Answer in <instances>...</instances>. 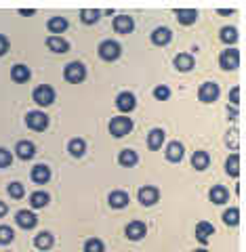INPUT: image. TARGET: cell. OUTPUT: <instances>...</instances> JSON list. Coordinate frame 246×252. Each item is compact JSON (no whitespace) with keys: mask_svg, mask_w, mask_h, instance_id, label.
Wrapping results in <instances>:
<instances>
[{"mask_svg":"<svg viewBox=\"0 0 246 252\" xmlns=\"http://www.w3.org/2000/svg\"><path fill=\"white\" fill-rule=\"evenodd\" d=\"M103 242L99 238H91V240H86L84 242V252H103Z\"/></svg>","mask_w":246,"mask_h":252,"instance_id":"8d00e7d4","label":"cell"},{"mask_svg":"<svg viewBox=\"0 0 246 252\" xmlns=\"http://www.w3.org/2000/svg\"><path fill=\"white\" fill-rule=\"evenodd\" d=\"M223 223L236 227L238 223H240V210H238V208H229V210H225V212H223Z\"/></svg>","mask_w":246,"mask_h":252,"instance_id":"1f68e13d","label":"cell"},{"mask_svg":"<svg viewBox=\"0 0 246 252\" xmlns=\"http://www.w3.org/2000/svg\"><path fill=\"white\" fill-rule=\"evenodd\" d=\"M46 46H49V51H53V53H61V55L70 51L68 40H63L61 36H49V40H46Z\"/></svg>","mask_w":246,"mask_h":252,"instance_id":"d6986e66","label":"cell"},{"mask_svg":"<svg viewBox=\"0 0 246 252\" xmlns=\"http://www.w3.org/2000/svg\"><path fill=\"white\" fill-rule=\"evenodd\" d=\"M32 99H34L38 105L46 107V105H51L53 101H55V91L51 89L49 84H40V86H36V89H34V94H32Z\"/></svg>","mask_w":246,"mask_h":252,"instance_id":"3957f363","label":"cell"},{"mask_svg":"<svg viewBox=\"0 0 246 252\" xmlns=\"http://www.w3.org/2000/svg\"><path fill=\"white\" fill-rule=\"evenodd\" d=\"M175 67H177L179 72H189V69L194 67V57L189 53H179L177 57H175Z\"/></svg>","mask_w":246,"mask_h":252,"instance_id":"ffe728a7","label":"cell"},{"mask_svg":"<svg viewBox=\"0 0 246 252\" xmlns=\"http://www.w3.org/2000/svg\"><path fill=\"white\" fill-rule=\"evenodd\" d=\"M86 78V67L82 65V63H78V61H72V63H68L66 65V80L68 82H82Z\"/></svg>","mask_w":246,"mask_h":252,"instance_id":"277c9868","label":"cell"},{"mask_svg":"<svg viewBox=\"0 0 246 252\" xmlns=\"http://www.w3.org/2000/svg\"><path fill=\"white\" fill-rule=\"evenodd\" d=\"M122 55V46L116 40H103L99 44V57L103 61H116Z\"/></svg>","mask_w":246,"mask_h":252,"instance_id":"7a4b0ae2","label":"cell"},{"mask_svg":"<svg viewBox=\"0 0 246 252\" xmlns=\"http://www.w3.org/2000/svg\"><path fill=\"white\" fill-rule=\"evenodd\" d=\"M177 19H179V23H183V26H192V23H196V19H198V11H194V9H179L177 11Z\"/></svg>","mask_w":246,"mask_h":252,"instance_id":"83f0119b","label":"cell"},{"mask_svg":"<svg viewBox=\"0 0 246 252\" xmlns=\"http://www.w3.org/2000/svg\"><path fill=\"white\" fill-rule=\"evenodd\" d=\"M13 240H15V231L9 225H0V244L6 246V244H11Z\"/></svg>","mask_w":246,"mask_h":252,"instance_id":"e575fe53","label":"cell"},{"mask_svg":"<svg viewBox=\"0 0 246 252\" xmlns=\"http://www.w3.org/2000/svg\"><path fill=\"white\" fill-rule=\"evenodd\" d=\"M229 99H232V103H234V105L240 103V86H234L232 93H229Z\"/></svg>","mask_w":246,"mask_h":252,"instance_id":"ab89813d","label":"cell"},{"mask_svg":"<svg viewBox=\"0 0 246 252\" xmlns=\"http://www.w3.org/2000/svg\"><path fill=\"white\" fill-rule=\"evenodd\" d=\"M133 28H135V21H133V17H129V15H118L114 19V30L118 34H131Z\"/></svg>","mask_w":246,"mask_h":252,"instance_id":"4fadbf2b","label":"cell"},{"mask_svg":"<svg viewBox=\"0 0 246 252\" xmlns=\"http://www.w3.org/2000/svg\"><path fill=\"white\" fill-rule=\"evenodd\" d=\"M13 164V156L9 149H4V147H0V168H9Z\"/></svg>","mask_w":246,"mask_h":252,"instance_id":"74e56055","label":"cell"},{"mask_svg":"<svg viewBox=\"0 0 246 252\" xmlns=\"http://www.w3.org/2000/svg\"><path fill=\"white\" fill-rule=\"evenodd\" d=\"M181 158H183V145H181L179 141H171V143L166 145V160L181 162Z\"/></svg>","mask_w":246,"mask_h":252,"instance_id":"2e32d148","label":"cell"},{"mask_svg":"<svg viewBox=\"0 0 246 252\" xmlns=\"http://www.w3.org/2000/svg\"><path fill=\"white\" fill-rule=\"evenodd\" d=\"M209 195H211V202L212 204H225L229 200V191H227L223 185H215V187L211 189Z\"/></svg>","mask_w":246,"mask_h":252,"instance_id":"cb8c5ba5","label":"cell"},{"mask_svg":"<svg viewBox=\"0 0 246 252\" xmlns=\"http://www.w3.org/2000/svg\"><path fill=\"white\" fill-rule=\"evenodd\" d=\"M171 38H173V32L169 28H156L152 32V42L156 46H166L171 42Z\"/></svg>","mask_w":246,"mask_h":252,"instance_id":"9a60e30c","label":"cell"},{"mask_svg":"<svg viewBox=\"0 0 246 252\" xmlns=\"http://www.w3.org/2000/svg\"><path fill=\"white\" fill-rule=\"evenodd\" d=\"M49 204V193L44 191H34L30 195V206L32 208H44Z\"/></svg>","mask_w":246,"mask_h":252,"instance_id":"f546056e","label":"cell"},{"mask_svg":"<svg viewBox=\"0 0 246 252\" xmlns=\"http://www.w3.org/2000/svg\"><path fill=\"white\" fill-rule=\"evenodd\" d=\"M209 164H211V156L202 152V149H198V152H194L192 156V166L196 170H204V168H209Z\"/></svg>","mask_w":246,"mask_h":252,"instance_id":"44dd1931","label":"cell"},{"mask_svg":"<svg viewBox=\"0 0 246 252\" xmlns=\"http://www.w3.org/2000/svg\"><path fill=\"white\" fill-rule=\"evenodd\" d=\"M11 76H13L15 82H28L32 74H30V67L28 65H21V63H17V65L11 69Z\"/></svg>","mask_w":246,"mask_h":252,"instance_id":"484cf974","label":"cell"},{"mask_svg":"<svg viewBox=\"0 0 246 252\" xmlns=\"http://www.w3.org/2000/svg\"><path fill=\"white\" fill-rule=\"evenodd\" d=\"M15 220H17V225L21 227V229H34L36 223H38V217L34 215V212H30V210H19L17 217H15Z\"/></svg>","mask_w":246,"mask_h":252,"instance_id":"8fae6325","label":"cell"},{"mask_svg":"<svg viewBox=\"0 0 246 252\" xmlns=\"http://www.w3.org/2000/svg\"><path fill=\"white\" fill-rule=\"evenodd\" d=\"M219 84L215 82H204L200 86V91H198V97H200L202 103H212V101L219 99Z\"/></svg>","mask_w":246,"mask_h":252,"instance_id":"52a82bcc","label":"cell"},{"mask_svg":"<svg viewBox=\"0 0 246 252\" xmlns=\"http://www.w3.org/2000/svg\"><path fill=\"white\" fill-rule=\"evenodd\" d=\"M9 51V38H6L4 34H0V57Z\"/></svg>","mask_w":246,"mask_h":252,"instance_id":"60d3db41","label":"cell"},{"mask_svg":"<svg viewBox=\"0 0 246 252\" xmlns=\"http://www.w3.org/2000/svg\"><path fill=\"white\" fill-rule=\"evenodd\" d=\"M124 233H126V238H129V240L137 242V240H141L147 233V227H145V223H141V220H131V223L126 225Z\"/></svg>","mask_w":246,"mask_h":252,"instance_id":"30bf717a","label":"cell"},{"mask_svg":"<svg viewBox=\"0 0 246 252\" xmlns=\"http://www.w3.org/2000/svg\"><path fill=\"white\" fill-rule=\"evenodd\" d=\"M32 181L38 185H44L51 181V168L44 166V164H36L34 168H32Z\"/></svg>","mask_w":246,"mask_h":252,"instance_id":"7c38bea8","label":"cell"},{"mask_svg":"<svg viewBox=\"0 0 246 252\" xmlns=\"http://www.w3.org/2000/svg\"><path fill=\"white\" fill-rule=\"evenodd\" d=\"M107 202H109V206L112 208H124L126 204H129V193L126 191H112L109 193V198H107Z\"/></svg>","mask_w":246,"mask_h":252,"instance_id":"d4e9b609","label":"cell"},{"mask_svg":"<svg viewBox=\"0 0 246 252\" xmlns=\"http://www.w3.org/2000/svg\"><path fill=\"white\" fill-rule=\"evenodd\" d=\"M6 191H9V195L13 200H21L23 195H26V187H23L19 181H15V183H11L9 187H6Z\"/></svg>","mask_w":246,"mask_h":252,"instance_id":"d6a6232c","label":"cell"},{"mask_svg":"<svg viewBox=\"0 0 246 252\" xmlns=\"http://www.w3.org/2000/svg\"><path fill=\"white\" fill-rule=\"evenodd\" d=\"M19 13H21V15H34V13H36V11H32V9H30V11H26V9H21V11H19Z\"/></svg>","mask_w":246,"mask_h":252,"instance_id":"7bdbcfd3","label":"cell"},{"mask_svg":"<svg viewBox=\"0 0 246 252\" xmlns=\"http://www.w3.org/2000/svg\"><path fill=\"white\" fill-rule=\"evenodd\" d=\"M68 152L72 154L74 158H82L84 152H86V143H84V139H72L70 141V145H68Z\"/></svg>","mask_w":246,"mask_h":252,"instance_id":"f1b7e54d","label":"cell"},{"mask_svg":"<svg viewBox=\"0 0 246 252\" xmlns=\"http://www.w3.org/2000/svg\"><path fill=\"white\" fill-rule=\"evenodd\" d=\"M221 40L225 44H234L238 40V30L236 28H223L221 30Z\"/></svg>","mask_w":246,"mask_h":252,"instance_id":"d590c367","label":"cell"},{"mask_svg":"<svg viewBox=\"0 0 246 252\" xmlns=\"http://www.w3.org/2000/svg\"><path fill=\"white\" fill-rule=\"evenodd\" d=\"M15 152H17L21 160H30V158H34V154H36V145L32 143V141H19Z\"/></svg>","mask_w":246,"mask_h":252,"instance_id":"ac0fdd59","label":"cell"},{"mask_svg":"<svg viewBox=\"0 0 246 252\" xmlns=\"http://www.w3.org/2000/svg\"><path fill=\"white\" fill-rule=\"evenodd\" d=\"M135 105H137V99H135V94L129 93V91H124V93H120L116 97V107L120 109V112H124V114L133 112Z\"/></svg>","mask_w":246,"mask_h":252,"instance_id":"ba28073f","label":"cell"},{"mask_svg":"<svg viewBox=\"0 0 246 252\" xmlns=\"http://www.w3.org/2000/svg\"><path fill=\"white\" fill-rule=\"evenodd\" d=\"M46 26H49V32H51L53 36H57V34H63V32L68 30L70 23H68V19H66V17H51Z\"/></svg>","mask_w":246,"mask_h":252,"instance_id":"7402d4cb","label":"cell"},{"mask_svg":"<svg viewBox=\"0 0 246 252\" xmlns=\"http://www.w3.org/2000/svg\"><path fill=\"white\" fill-rule=\"evenodd\" d=\"M131 130H133V120L126 116H116V118H112V122H109V132H112L116 139L129 135Z\"/></svg>","mask_w":246,"mask_h":252,"instance_id":"6da1fadb","label":"cell"},{"mask_svg":"<svg viewBox=\"0 0 246 252\" xmlns=\"http://www.w3.org/2000/svg\"><path fill=\"white\" fill-rule=\"evenodd\" d=\"M196 252H209V250H196Z\"/></svg>","mask_w":246,"mask_h":252,"instance_id":"ee69618b","label":"cell"},{"mask_svg":"<svg viewBox=\"0 0 246 252\" xmlns=\"http://www.w3.org/2000/svg\"><path fill=\"white\" fill-rule=\"evenodd\" d=\"M164 130L162 128H154V130H149V135H147V145L149 149H160L162 143H164Z\"/></svg>","mask_w":246,"mask_h":252,"instance_id":"603a6c76","label":"cell"},{"mask_svg":"<svg viewBox=\"0 0 246 252\" xmlns=\"http://www.w3.org/2000/svg\"><path fill=\"white\" fill-rule=\"evenodd\" d=\"M225 172H227V175H232V177H238V172H240V156H238V154H232L227 158Z\"/></svg>","mask_w":246,"mask_h":252,"instance_id":"4dcf8cb0","label":"cell"},{"mask_svg":"<svg viewBox=\"0 0 246 252\" xmlns=\"http://www.w3.org/2000/svg\"><path fill=\"white\" fill-rule=\"evenodd\" d=\"M137 195H139V202L143 204V206H154V204L158 202V198H160V191L152 185H145V187L139 189Z\"/></svg>","mask_w":246,"mask_h":252,"instance_id":"9c48e42d","label":"cell"},{"mask_svg":"<svg viewBox=\"0 0 246 252\" xmlns=\"http://www.w3.org/2000/svg\"><path fill=\"white\" fill-rule=\"evenodd\" d=\"M26 124L30 126L32 130H44L46 126H49V116L42 114V112H28L26 116Z\"/></svg>","mask_w":246,"mask_h":252,"instance_id":"8992f818","label":"cell"},{"mask_svg":"<svg viewBox=\"0 0 246 252\" xmlns=\"http://www.w3.org/2000/svg\"><path fill=\"white\" fill-rule=\"evenodd\" d=\"M212 233H215V227H212L209 220H200V223L196 225V238H198V242L206 244V242L211 240Z\"/></svg>","mask_w":246,"mask_h":252,"instance_id":"5bb4252c","label":"cell"},{"mask_svg":"<svg viewBox=\"0 0 246 252\" xmlns=\"http://www.w3.org/2000/svg\"><path fill=\"white\" fill-rule=\"evenodd\" d=\"M6 212H9V206H6V204H4L2 200H0V217H4Z\"/></svg>","mask_w":246,"mask_h":252,"instance_id":"b9f144b4","label":"cell"},{"mask_svg":"<svg viewBox=\"0 0 246 252\" xmlns=\"http://www.w3.org/2000/svg\"><path fill=\"white\" fill-rule=\"evenodd\" d=\"M154 97L158 99V101H166V99H169L171 97V89H169V86H156V89H154Z\"/></svg>","mask_w":246,"mask_h":252,"instance_id":"f35d334b","label":"cell"},{"mask_svg":"<svg viewBox=\"0 0 246 252\" xmlns=\"http://www.w3.org/2000/svg\"><path fill=\"white\" fill-rule=\"evenodd\" d=\"M53 235L49 233V231H42V233H38L36 238H34V246L38 248V250H49L51 246H53Z\"/></svg>","mask_w":246,"mask_h":252,"instance_id":"4316f807","label":"cell"},{"mask_svg":"<svg viewBox=\"0 0 246 252\" xmlns=\"http://www.w3.org/2000/svg\"><path fill=\"white\" fill-rule=\"evenodd\" d=\"M219 63H221V67L223 69H238V65H240V53H238V49H227L221 53V57H219Z\"/></svg>","mask_w":246,"mask_h":252,"instance_id":"5b68a950","label":"cell"},{"mask_svg":"<svg viewBox=\"0 0 246 252\" xmlns=\"http://www.w3.org/2000/svg\"><path fill=\"white\" fill-rule=\"evenodd\" d=\"M99 15H101V11H95V9H82L80 11V17H82V21L86 23V26H91V23H97L99 21Z\"/></svg>","mask_w":246,"mask_h":252,"instance_id":"836d02e7","label":"cell"},{"mask_svg":"<svg viewBox=\"0 0 246 252\" xmlns=\"http://www.w3.org/2000/svg\"><path fill=\"white\" fill-rule=\"evenodd\" d=\"M118 162H120V166H124V168H133L135 164L139 162V156H137V152H133V149H122V152L118 154Z\"/></svg>","mask_w":246,"mask_h":252,"instance_id":"e0dca14e","label":"cell"}]
</instances>
